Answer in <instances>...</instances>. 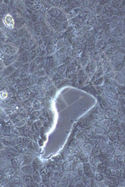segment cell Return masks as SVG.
Returning <instances> with one entry per match:
<instances>
[{
	"label": "cell",
	"mask_w": 125,
	"mask_h": 187,
	"mask_svg": "<svg viewBox=\"0 0 125 187\" xmlns=\"http://www.w3.org/2000/svg\"><path fill=\"white\" fill-rule=\"evenodd\" d=\"M2 51L6 56H13L17 54L18 51V49L14 46L12 45H6L3 47Z\"/></svg>",
	"instance_id": "6da1fadb"
},
{
	"label": "cell",
	"mask_w": 125,
	"mask_h": 187,
	"mask_svg": "<svg viewBox=\"0 0 125 187\" xmlns=\"http://www.w3.org/2000/svg\"><path fill=\"white\" fill-rule=\"evenodd\" d=\"M83 172L85 175L90 178H94L95 175H94L93 172L92 171L91 164L89 162H83Z\"/></svg>",
	"instance_id": "7a4b0ae2"
},
{
	"label": "cell",
	"mask_w": 125,
	"mask_h": 187,
	"mask_svg": "<svg viewBox=\"0 0 125 187\" xmlns=\"http://www.w3.org/2000/svg\"><path fill=\"white\" fill-rule=\"evenodd\" d=\"M3 23L9 29H13L14 26V19L12 17V16L10 15V14H7L4 16Z\"/></svg>",
	"instance_id": "3957f363"
},
{
	"label": "cell",
	"mask_w": 125,
	"mask_h": 187,
	"mask_svg": "<svg viewBox=\"0 0 125 187\" xmlns=\"http://www.w3.org/2000/svg\"><path fill=\"white\" fill-rule=\"evenodd\" d=\"M20 170H21V171L23 172V173L24 175H31L33 173V172H34V168L33 167L31 163L30 164H27V165H23L20 168Z\"/></svg>",
	"instance_id": "277c9868"
},
{
	"label": "cell",
	"mask_w": 125,
	"mask_h": 187,
	"mask_svg": "<svg viewBox=\"0 0 125 187\" xmlns=\"http://www.w3.org/2000/svg\"><path fill=\"white\" fill-rule=\"evenodd\" d=\"M21 179H22V182L24 186H29L32 183L34 182L31 175H24L23 177L21 178Z\"/></svg>",
	"instance_id": "5b68a950"
},
{
	"label": "cell",
	"mask_w": 125,
	"mask_h": 187,
	"mask_svg": "<svg viewBox=\"0 0 125 187\" xmlns=\"http://www.w3.org/2000/svg\"><path fill=\"white\" fill-rule=\"evenodd\" d=\"M110 124H111V122L108 119H103V120L98 122V126L104 129V130H105V129L108 130L109 127L110 126Z\"/></svg>",
	"instance_id": "8992f818"
},
{
	"label": "cell",
	"mask_w": 125,
	"mask_h": 187,
	"mask_svg": "<svg viewBox=\"0 0 125 187\" xmlns=\"http://www.w3.org/2000/svg\"><path fill=\"white\" fill-rule=\"evenodd\" d=\"M90 154L87 153V152H84V151L81 150L78 153V157L80 159L81 162H89Z\"/></svg>",
	"instance_id": "52a82bcc"
},
{
	"label": "cell",
	"mask_w": 125,
	"mask_h": 187,
	"mask_svg": "<svg viewBox=\"0 0 125 187\" xmlns=\"http://www.w3.org/2000/svg\"><path fill=\"white\" fill-rule=\"evenodd\" d=\"M31 176L32 177H33V179L34 182L37 183H40L42 182V178L41 176L40 171L39 170H34V172H33V173L31 174Z\"/></svg>",
	"instance_id": "ba28073f"
},
{
	"label": "cell",
	"mask_w": 125,
	"mask_h": 187,
	"mask_svg": "<svg viewBox=\"0 0 125 187\" xmlns=\"http://www.w3.org/2000/svg\"><path fill=\"white\" fill-rule=\"evenodd\" d=\"M81 150L84 151V152H87V153H90L91 155V152H92V146L90 145V143H82L81 145Z\"/></svg>",
	"instance_id": "9c48e42d"
},
{
	"label": "cell",
	"mask_w": 125,
	"mask_h": 187,
	"mask_svg": "<svg viewBox=\"0 0 125 187\" xmlns=\"http://www.w3.org/2000/svg\"><path fill=\"white\" fill-rule=\"evenodd\" d=\"M73 169V166L72 162L66 160V162H64L61 165V170L63 172H68V171H71Z\"/></svg>",
	"instance_id": "30bf717a"
},
{
	"label": "cell",
	"mask_w": 125,
	"mask_h": 187,
	"mask_svg": "<svg viewBox=\"0 0 125 187\" xmlns=\"http://www.w3.org/2000/svg\"><path fill=\"white\" fill-rule=\"evenodd\" d=\"M104 73H105V71H104V69L103 66H99V67H97L96 69L95 73H94V77L96 78L95 79L102 77Z\"/></svg>",
	"instance_id": "8fae6325"
},
{
	"label": "cell",
	"mask_w": 125,
	"mask_h": 187,
	"mask_svg": "<svg viewBox=\"0 0 125 187\" xmlns=\"http://www.w3.org/2000/svg\"><path fill=\"white\" fill-rule=\"evenodd\" d=\"M38 69V66L36 64V63L34 60L32 61L30 64V66H29V72L31 74H34L37 71Z\"/></svg>",
	"instance_id": "7c38bea8"
},
{
	"label": "cell",
	"mask_w": 125,
	"mask_h": 187,
	"mask_svg": "<svg viewBox=\"0 0 125 187\" xmlns=\"http://www.w3.org/2000/svg\"><path fill=\"white\" fill-rule=\"evenodd\" d=\"M114 80H115V82H116L118 84L120 85H124V77L123 76V75L120 72H118V74L116 76Z\"/></svg>",
	"instance_id": "4fadbf2b"
},
{
	"label": "cell",
	"mask_w": 125,
	"mask_h": 187,
	"mask_svg": "<svg viewBox=\"0 0 125 187\" xmlns=\"http://www.w3.org/2000/svg\"><path fill=\"white\" fill-rule=\"evenodd\" d=\"M18 150L20 152V153H22V154H24V153H31V151L30 150L28 149H27L25 146L22 145H19L18 146L16 147Z\"/></svg>",
	"instance_id": "5bb4252c"
},
{
	"label": "cell",
	"mask_w": 125,
	"mask_h": 187,
	"mask_svg": "<svg viewBox=\"0 0 125 187\" xmlns=\"http://www.w3.org/2000/svg\"><path fill=\"white\" fill-rule=\"evenodd\" d=\"M11 163H12L13 166L14 167L16 168V170L20 169V168H21V162H20V160H19V159L18 158V157H16V158H14V159L11 160Z\"/></svg>",
	"instance_id": "9a60e30c"
},
{
	"label": "cell",
	"mask_w": 125,
	"mask_h": 187,
	"mask_svg": "<svg viewBox=\"0 0 125 187\" xmlns=\"http://www.w3.org/2000/svg\"><path fill=\"white\" fill-rule=\"evenodd\" d=\"M16 168L13 166H9L6 168L5 171V175L8 176H12V175H15Z\"/></svg>",
	"instance_id": "2e32d148"
},
{
	"label": "cell",
	"mask_w": 125,
	"mask_h": 187,
	"mask_svg": "<svg viewBox=\"0 0 125 187\" xmlns=\"http://www.w3.org/2000/svg\"><path fill=\"white\" fill-rule=\"evenodd\" d=\"M116 111L113 109H109V110H106L104 112V116L107 118L108 119H111L115 116L116 115Z\"/></svg>",
	"instance_id": "e0dca14e"
},
{
	"label": "cell",
	"mask_w": 125,
	"mask_h": 187,
	"mask_svg": "<svg viewBox=\"0 0 125 187\" xmlns=\"http://www.w3.org/2000/svg\"><path fill=\"white\" fill-rule=\"evenodd\" d=\"M81 180L85 184L86 186H89L91 185V178L87 176L86 175H85V174L82 175L80 176Z\"/></svg>",
	"instance_id": "ac0fdd59"
},
{
	"label": "cell",
	"mask_w": 125,
	"mask_h": 187,
	"mask_svg": "<svg viewBox=\"0 0 125 187\" xmlns=\"http://www.w3.org/2000/svg\"><path fill=\"white\" fill-rule=\"evenodd\" d=\"M10 182L12 183L13 184H23L22 179L21 178L19 177L18 176H13L11 178Z\"/></svg>",
	"instance_id": "d6986e66"
},
{
	"label": "cell",
	"mask_w": 125,
	"mask_h": 187,
	"mask_svg": "<svg viewBox=\"0 0 125 187\" xmlns=\"http://www.w3.org/2000/svg\"><path fill=\"white\" fill-rule=\"evenodd\" d=\"M18 155L14 154V153H11V152H8L5 154V158L6 160H12L18 157Z\"/></svg>",
	"instance_id": "ffe728a7"
},
{
	"label": "cell",
	"mask_w": 125,
	"mask_h": 187,
	"mask_svg": "<svg viewBox=\"0 0 125 187\" xmlns=\"http://www.w3.org/2000/svg\"><path fill=\"white\" fill-rule=\"evenodd\" d=\"M93 131L94 133H97V134H100V135H102L105 133L106 131L104 129H102V128L100 127H95L93 129Z\"/></svg>",
	"instance_id": "44dd1931"
},
{
	"label": "cell",
	"mask_w": 125,
	"mask_h": 187,
	"mask_svg": "<svg viewBox=\"0 0 125 187\" xmlns=\"http://www.w3.org/2000/svg\"><path fill=\"white\" fill-rule=\"evenodd\" d=\"M74 186L85 187L86 185H85V184L83 183V182L81 179H79V180H78L75 181V182L74 183Z\"/></svg>",
	"instance_id": "7402d4cb"
},
{
	"label": "cell",
	"mask_w": 125,
	"mask_h": 187,
	"mask_svg": "<svg viewBox=\"0 0 125 187\" xmlns=\"http://www.w3.org/2000/svg\"><path fill=\"white\" fill-rule=\"evenodd\" d=\"M50 184L52 186H58L59 184V182L56 178H53L50 180Z\"/></svg>",
	"instance_id": "603a6c76"
},
{
	"label": "cell",
	"mask_w": 125,
	"mask_h": 187,
	"mask_svg": "<svg viewBox=\"0 0 125 187\" xmlns=\"http://www.w3.org/2000/svg\"><path fill=\"white\" fill-rule=\"evenodd\" d=\"M8 150L10 152L14 153V154H17V155L21 154V153H20V152H19L18 150H17L16 147H10L8 148Z\"/></svg>",
	"instance_id": "cb8c5ba5"
},
{
	"label": "cell",
	"mask_w": 125,
	"mask_h": 187,
	"mask_svg": "<svg viewBox=\"0 0 125 187\" xmlns=\"http://www.w3.org/2000/svg\"><path fill=\"white\" fill-rule=\"evenodd\" d=\"M107 97L108 99H115L116 97V94L112 91L108 92L107 94Z\"/></svg>",
	"instance_id": "d4e9b609"
},
{
	"label": "cell",
	"mask_w": 125,
	"mask_h": 187,
	"mask_svg": "<svg viewBox=\"0 0 125 187\" xmlns=\"http://www.w3.org/2000/svg\"><path fill=\"white\" fill-rule=\"evenodd\" d=\"M103 82H104V79L103 78V77H101L95 79V81H94V84L96 85H101V83H103Z\"/></svg>",
	"instance_id": "484cf974"
},
{
	"label": "cell",
	"mask_w": 125,
	"mask_h": 187,
	"mask_svg": "<svg viewBox=\"0 0 125 187\" xmlns=\"http://www.w3.org/2000/svg\"><path fill=\"white\" fill-rule=\"evenodd\" d=\"M103 119H104V116H103V115L101 114V113H100V114L96 115L95 117H94V119H95L97 122L100 121V120H103Z\"/></svg>",
	"instance_id": "4316f807"
},
{
	"label": "cell",
	"mask_w": 125,
	"mask_h": 187,
	"mask_svg": "<svg viewBox=\"0 0 125 187\" xmlns=\"http://www.w3.org/2000/svg\"><path fill=\"white\" fill-rule=\"evenodd\" d=\"M95 185L96 186H98V187H104L105 186V185H104V183H103V181H98V180H95Z\"/></svg>",
	"instance_id": "83f0119b"
},
{
	"label": "cell",
	"mask_w": 125,
	"mask_h": 187,
	"mask_svg": "<svg viewBox=\"0 0 125 187\" xmlns=\"http://www.w3.org/2000/svg\"><path fill=\"white\" fill-rule=\"evenodd\" d=\"M8 97V93L5 90H3L0 92V98L1 99H5Z\"/></svg>",
	"instance_id": "f1b7e54d"
},
{
	"label": "cell",
	"mask_w": 125,
	"mask_h": 187,
	"mask_svg": "<svg viewBox=\"0 0 125 187\" xmlns=\"http://www.w3.org/2000/svg\"><path fill=\"white\" fill-rule=\"evenodd\" d=\"M40 172L41 176L42 178L48 177V173H47V172H46V170L45 169L42 170Z\"/></svg>",
	"instance_id": "f546056e"
},
{
	"label": "cell",
	"mask_w": 125,
	"mask_h": 187,
	"mask_svg": "<svg viewBox=\"0 0 125 187\" xmlns=\"http://www.w3.org/2000/svg\"><path fill=\"white\" fill-rule=\"evenodd\" d=\"M38 76L40 77H44L46 76V72L43 69H40V70H39Z\"/></svg>",
	"instance_id": "4dcf8cb0"
},
{
	"label": "cell",
	"mask_w": 125,
	"mask_h": 187,
	"mask_svg": "<svg viewBox=\"0 0 125 187\" xmlns=\"http://www.w3.org/2000/svg\"><path fill=\"white\" fill-rule=\"evenodd\" d=\"M88 64H89V62H88V60H84V61H83L82 62H81V66H82L83 67H84V68H86V67H87V66H88Z\"/></svg>",
	"instance_id": "1f68e13d"
},
{
	"label": "cell",
	"mask_w": 125,
	"mask_h": 187,
	"mask_svg": "<svg viewBox=\"0 0 125 187\" xmlns=\"http://www.w3.org/2000/svg\"><path fill=\"white\" fill-rule=\"evenodd\" d=\"M89 23L90 25H95L96 24V19L94 18H91L89 19Z\"/></svg>",
	"instance_id": "d6a6232c"
},
{
	"label": "cell",
	"mask_w": 125,
	"mask_h": 187,
	"mask_svg": "<svg viewBox=\"0 0 125 187\" xmlns=\"http://www.w3.org/2000/svg\"><path fill=\"white\" fill-rule=\"evenodd\" d=\"M65 69H66V66H62L59 68V69H58V72H59L61 74V73L63 72L65 70Z\"/></svg>",
	"instance_id": "836d02e7"
},
{
	"label": "cell",
	"mask_w": 125,
	"mask_h": 187,
	"mask_svg": "<svg viewBox=\"0 0 125 187\" xmlns=\"http://www.w3.org/2000/svg\"><path fill=\"white\" fill-rule=\"evenodd\" d=\"M85 28L84 30H85V31H90L91 29H92L93 27L91 25H90V24H87V25L85 26V28Z\"/></svg>",
	"instance_id": "e575fe53"
},
{
	"label": "cell",
	"mask_w": 125,
	"mask_h": 187,
	"mask_svg": "<svg viewBox=\"0 0 125 187\" xmlns=\"http://www.w3.org/2000/svg\"><path fill=\"white\" fill-rule=\"evenodd\" d=\"M110 173H111V175H116V170L115 168H111V169H110Z\"/></svg>",
	"instance_id": "d590c367"
},
{
	"label": "cell",
	"mask_w": 125,
	"mask_h": 187,
	"mask_svg": "<svg viewBox=\"0 0 125 187\" xmlns=\"http://www.w3.org/2000/svg\"><path fill=\"white\" fill-rule=\"evenodd\" d=\"M118 161H119V162H123L124 161V157H123L122 155H119L118 157Z\"/></svg>",
	"instance_id": "8d00e7d4"
}]
</instances>
